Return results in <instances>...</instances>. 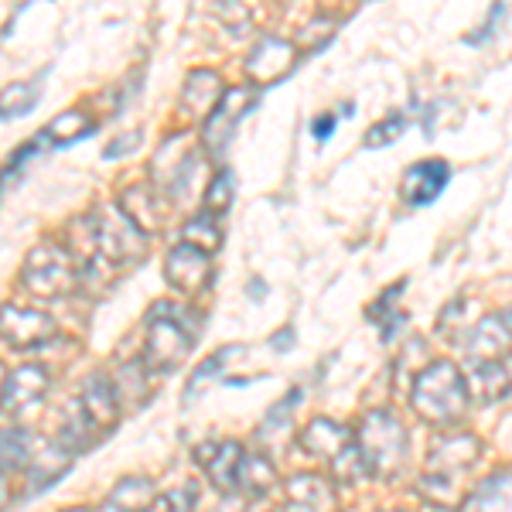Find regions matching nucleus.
<instances>
[{
	"mask_svg": "<svg viewBox=\"0 0 512 512\" xmlns=\"http://www.w3.org/2000/svg\"><path fill=\"white\" fill-rule=\"evenodd\" d=\"M468 407H472V393L451 362H434L414 379V410L427 424H461Z\"/></svg>",
	"mask_w": 512,
	"mask_h": 512,
	"instance_id": "nucleus-1",
	"label": "nucleus"
},
{
	"mask_svg": "<svg viewBox=\"0 0 512 512\" xmlns=\"http://www.w3.org/2000/svg\"><path fill=\"white\" fill-rule=\"evenodd\" d=\"M192 308H178V304H154L151 318H147V345L144 362L154 373H168L175 369L195 342V315Z\"/></svg>",
	"mask_w": 512,
	"mask_h": 512,
	"instance_id": "nucleus-2",
	"label": "nucleus"
},
{
	"mask_svg": "<svg viewBox=\"0 0 512 512\" xmlns=\"http://www.w3.org/2000/svg\"><path fill=\"white\" fill-rule=\"evenodd\" d=\"M359 441L362 458H366L369 472L376 475H393L403 465V458H407V431H403V424L390 410H373L362 420Z\"/></svg>",
	"mask_w": 512,
	"mask_h": 512,
	"instance_id": "nucleus-3",
	"label": "nucleus"
},
{
	"mask_svg": "<svg viewBox=\"0 0 512 512\" xmlns=\"http://www.w3.org/2000/svg\"><path fill=\"white\" fill-rule=\"evenodd\" d=\"M24 287L35 291L38 297H62L72 291L76 284V274H72L69 256L55 246H45V250L31 253V260L24 263Z\"/></svg>",
	"mask_w": 512,
	"mask_h": 512,
	"instance_id": "nucleus-4",
	"label": "nucleus"
},
{
	"mask_svg": "<svg viewBox=\"0 0 512 512\" xmlns=\"http://www.w3.org/2000/svg\"><path fill=\"white\" fill-rule=\"evenodd\" d=\"M55 335V318H48L45 311H28L18 304L0 308V338L14 349H31Z\"/></svg>",
	"mask_w": 512,
	"mask_h": 512,
	"instance_id": "nucleus-5",
	"label": "nucleus"
},
{
	"mask_svg": "<svg viewBox=\"0 0 512 512\" xmlns=\"http://www.w3.org/2000/svg\"><path fill=\"white\" fill-rule=\"evenodd\" d=\"M48 393V369L45 366H21L14 373L4 376L0 386V414L21 417L24 410H31L41 403V396Z\"/></svg>",
	"mask_w": 512,
	"mask_h": 512,
	"instance_id": "nucleus-6",
	"label": "nucleus"
},
{
	"mask_svg": "<svg viewBox=\"0 0 512 512\" xmlns=\"http://www.w3.org/2000/svg\"><path fill=\"white\" fill-rule=\"evenodd\" d=\"M209 277H212V263H209V253L205 250L185 243L168 253V280L178 287V291H198V287H205Z\"/></svg>",
	"mask_w": 512,
	"mask_h": 512,
	"instance_id": "nucleus-7",
	"label": "nucleus"
},
{
	"mask_svg": "<svg viewBox=\"0 0 512 512\" xmlns=\"http://www.w3.org/2000/svg\"><path fill=\"white\" fill-rule=\"evenodd\" d=\"M448 164L444 161H420L414 168L407 171V178H403V198H407V205H431L437 195H441V188L448 185Z\"/></svg>",
	"mask_w": 512,
	"mask_h": 512,
	"instance_id": "nucleus-8",
	"label": "nucleus"
},
{
	"mask_svg": "<svg viewBox=\"0 0 512 512\" xmlns=\"http://www.w3.org/2000/svg\"><path fill=\"white\" fill-rule=\"evenodd\" d=\"M506 349H509V315H492L472 332L468 359H472L478 369V366H485V362H499V355H506Z\"/></svg>",
	"mask_w": 512,
	"mask_h": 512,
	"instance_id": "nucleus-9",
	"label": "nucleus"
},
{
	"mask_svg": "<svg viewBox=\"0 0 512 512\" xmlns=\"http://www.w3.org/2000/svg\"><path fill=\"white\" fill-rule=\"evenodd\" d=\"M287 512H335V492L325 478L297 475L287 482Z\"/></svg>",
	"mask_w": 512,
	"mask_h": 512,
	"instance_id": "nucleus-10",
	"label": "nucleus"
},
{
	"mask_svg": "<svg viewBox=\"0 0 512 512\" xmlns=\"http://www.w3.org/2000/svg\"><path fill=\"white\" fill-rule=\"evenodd\" d=\"M239 451L236 441H226V444H205V448L195 451V461H202L205 472L212 475V482L219 485L222 492H233L236 489V472H239Z\"/></svg>",
	"mask_w": 512,
	"mask_h": 512,
	"instance_id": "nucleus-11",
	"label": "nucleus"
},
{
	"mask_svg": "<svg viewBox=\"0 0 512 512\" xmlns=\"http://www.w3.org/2000/svg\"><path fill=\"white\" fill-rule=\"evenodd\" d=\"M82 410H86V417L93 420L96 427H113L117 424V414H120V407H117V390L110 386V379L106 376H93L86 383V390H82Z\"/></svg>",
	"mask_w": 512,
	"mask_h": 512,
	"instance_id": "nucleus-12",
	"label": "nucleus"
},
{
	"mask_svg": "<svg viewBox=\"0 0 512 512\" xmlns=\"http://www.w3.org/2000/svg\"><path fill=\"white\" fill-rule=\"evenodd\" d=\"M461 512H509V472H495L468 495Z\"/></svg>",
	"mask_w": 512,
	"mask_h": 512,
	"instance_id": "nucleus-13",
	"label": "nucleus"
},
{
	"mask_svg": "<svg viewBox=\"0 0 512 512\" xmlns=\"http://www.w3.org/2000/svg\"><path fill=\"white\" fill-rule=\"evenodd\" d=\"M65 448L69 444H55V448H45L41 454H31V489L41 492V489H48L52 482H59V478L69 472V465H72V454H65Z\"/></svg>",
	"mask_w": 512,
	"mask_h": 512,
	"instance_id": "nucleus-14",
	"label": "nucleus"
},
{
	"mask_svg": "<svg viewBox=\"0 0 512 512\" xmlns=\"http://www.w3.org/2000/svg\"><path fill=\"white\" fill-rule=\"evenodd\" d=\"M349 441H352L349 427L332 424V420H315V424L304 431V448L315 451V454H328V458H335Z\"/></svg>",
	"mask_w": 512,
	"mask_h": 512,
	"instance_id": "nucleus-15",
	"label": "nucleus"
},
{
	"mask_svg": "<svg viewBox=\"0 0 512 512\" xmlns=\"http://www.w3.org/2000/svg\"><path fill=\"white\" fill-rule=\"evenodd\" d=\"M154 485L147 478H123L117 485V492L110 495V512H144L151 506Z\"/></svg>",
	"mask_w": 512,
	"mask_h": 512,
	"instance_id": "nucleus-16",
	"label": "nucleus"
},
{
	"mask_svg": "<svg viewBox=\"0 0 512 512\" xmlns=\"http://www.w3.org/2000/svg\"><path fill=\"white\" fill-rule=\"evenodd\" d=\"M35 454V441L28 431H4L0 434V472H18Z\"/></svg>",
	"mask_w": 512,
	"mask_h": 512,
	"instance_id": "nucleus-17",
	"label": "nucleus"
},
{
	"mask_svg": "<svg viewBox=\"0 0 512 512\" xmlns=\"http://www.w3.org/2000/svg\"><path fill=\"white\" fill-rule=\"evenodd\" d=\"M35 103H38L35 86H31V82H18V86L4 89V96H0V120L21 117V113H28Z\"/></svg>",
	"mask_w": 512,
	"mask_h": 512,
	"instance_id": "nucleus-18",
	"label": "nucleus"
},
{
	"mask_svg": "<svg viewBox=\"0 0 512 512\" xmlns=\"http://www.w3.org/2000/svg\"><path fill=\"white\" fill-rule=\"evenodd\" d=\"M239 352H243V349H239V345H233V349H219L216 355H212V359H205V362H202V369H198V373H195L192 379H188V386H185V396H188V400H192L195 390L205 383V379L219 373V369H222V362H226V359H233V355H239Z\"/></svg>",
	"mask_w": 512,
	"mask_h": 512,
	"instance_id": "nucleus-19",
	"label": "nucleus"
},
{
	"mask_svg": "<svg viewBox=\"0 0 512 512\" xmlns=\"http://www.w3.org/2000/svg\"><path fill=\"white\" fill-rule=\"evenodd\" d=\"M403 127H407V120H403V117H393V123H390V120L379 123V127L369 130L366 144H369V147H383V140H396V137L403 134Z\"/></svg>",
	"mask_w": 512,
	"mask_h": 512,
	"instance_id": "nucleus-20",
	"label": "nucleus"
},
{
	"mask_svg": "<svg viewBox=\"0 0 512 512\" xmlns=\"http://www.w3.org/2000/svg\"><path fill=\"white\" fill-rule=\"evenodd\" d=\"M335 130V117H318L315 120V127H311V134H315L318 140H325L328 134Z\"/></svg>",
	"mask_w": 512,
	"mask_h": 512,
	"instance_id": "nucleus-21",
	"label": "nucleus"
},
{
	"mask_svg": "<svg viewBox=\"0 0 512 512\" xmlns=\"http://www.w3.org/2000/svg\"><path fill=\"white\" fill-rule=\"evenodd\" d=\"M7 506V482H4V472H0V509Z\"/></svg>",
	"mask_w": 512,
	"mask_h": 512,
	"instance_id": "nucleus-22",
	"label": "nucleus"
},
{
	"mask_svg": "<svg viewBox=\"0 0 512 512\" xmlns=\"http://www.w3.org/2000/svg\"><path fill=\"white\" fill-rule=\"evenodd\" d=\"M4 376H7V369H4V366H0V386H4Z\"/></svg>",
	"mask_w": 512,
	"mask_h": 512,
	"instance_id": "nucleus-23",
	"label": "nucleus"
},
{
	"mask_svg": "<svg viewBox=\"0 0 512 512\" xmlns=\"http://www.w3.org/2000/svg\"><path fill=\"white\" fill-rule=\"evenodd\" d=\"M65 512H89V509H65Z\"/></svg>",
	"mask_w": 512,
	"mask_h": 512,
	"instance_id": "nucleus-24",
	"label": "nucleus"
}]
</instances>
